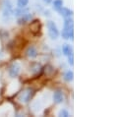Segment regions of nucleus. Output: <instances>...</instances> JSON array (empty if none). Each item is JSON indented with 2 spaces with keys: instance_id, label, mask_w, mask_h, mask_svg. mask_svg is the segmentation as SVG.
I'll return each instance as SVG.
<instances>
[{
  "instance_id": "obj_1",
  "label": "nucleus",
  "mask_w": 127,
  "mask_h": 117,
  "mask_svg": "<svg viewBox=\"0 0 127 117\" xmlns=\"http://www.w3.org/2000/svg\"><path fill=\"white\" fill-rule=\"evenodd\" d=\"M14 14V10H13V4L10 0H3L2 3V15H3V19L5 21H8L11 19V17Z\"/></svg>"
},
{
  "instance_id": "obj_2",
  "label": "nucleus",
  "mask_w": 127,
  "mask_h": 117,
  "mask_svg": "<svg viewBox=\"0 0 127 117\" xmlns=\"http://www.w3.org/2000/svg\"><path fill=\"white\" fill-rule=\"evenodd\" d=\"M33 94H34V89L33 88H25V89H23L20 92V94H19V100L21 102H23V103H27V102H29L32 98Z\"/></svg>"
},
{
  "instance_id": "obj_3",
  "label": "nucleus",
  "mask_w": 127,
  "mask_h": 117,
  "mask_svg": "<svg viewBox=\"0 0 127 117\" xmlns=\"http://www.w3.org/2000/svg\"><path fill=\"white\" fill-rule=\"evenodd\" d=\"M46 27H47V31H48V35L51 39H56L59 36V30L57 26L55 25L54 22L52 21H48L46 23Z\"/></svg>"
},
{
  "instance_id": "obj_4",
  "label": "nucleus",
  "mask_w": 127,
  "mask_h": 117,
  "mask_svg": "<svg viewBox=\"0 0 127 117\" xmlns=\"http://www.w3.org/2000/svg\"><path fill=\"white\" fill-rule=\"evenodd\" d=\"M20 71H21V66L18 63H16V62L13 63L9 67V69H8V73H9V75H10L11 78H16L19 75Z\"/></svg>"
},
{
  "instance_id": "obj_5",
  "label": "nucleus",
  "mask_w": 127,
  "mask_h": 117,
  "mask_svg": "<svg viewBox=\"0 0 127 117\" xmlns=\"http://www.w3.org/2000/svg\"><path fill=\"white\" fill-rule=\"evenodd\" d=\"M61 35H62V37L65 38V39H69V38L73 39V36H74V28H66V27H63Z\"/></svg>"
},
{
  "instance_id": "obj_6",
  "label": "nucleus",
  "mask_w": 127,
  "mask_h": 117,
  "mask_svg": "<svg viewBox=\"0 0 127 117\" xmlns=\"http://www.w3.org/2000/svg\"><path fill=\"white\" fill-rule=\"evenodd\" d=\"M31 19H32V14H31V13L29 12V10H28L26 13H24L21 17L18 18V23H19V24H25V23L29 22Z\"/></svg>"
},
{
  "instance_id": "obj_7",
  "label": "nucleus",
  "mask_w": 127,
  "mask_h": 117,
  "mask_svg": "<svg viewBox=\"0 0 127 117\" xmlns=\"http://www.w3.org/2000/svg\"><path fill=\"white\" fill-rule=\"evenodd\" d=\"M53 100L55 103H62L64 101V94L61 90H56L53 93Z\"/></svg>"
},
{
  "instance_id": "obj_8",
  "label": "nucleus",
  "mask_w": 127,
  "mask_h": 117,
  "mask_svg": "<svg viewBox=\"0 0 127 117\" xmlns=\"http://www.w3.org/2000/svg\"><path fill=\"white\" fill-rule=\"evenodd\" d=\"M26 54L30 58H35L38 53H37V50H36V48L34 46H29L27 51H26Z\"/></svg>"
},
{
  "instance_id": "obj_9",
  "label": "nucleus",
  "mask_w": 127,
  "mask_h": 117,
  "mask_svg": "<svg viewBox=\"0 0 127 117\" xmlns=\"http://www.w3.org/2000/svg\"><path fill=\"white\" fill-rule=\"evenodd\" d=\"M58 12L64 18H69V17H72V15H73V11L70 10L69 8H66V7H62Z\"/></svg>"
},
{
  "instance_id": "obj_10",
  "label": "nucleus",
  "mask_w": 127,
  "mask_h": 117,
  "mask_svg": "<svg viewBox=\"0 0 127 117\" xmlns=\"http://www.w3.org/2000/svg\"><path fill=\"white\" fill-rule=\"evenodd\" d=\"M73 79H74V73H73V71H70L69 70V71H67L64 74V80L66 82H72Z\"/></svg>"
},
{
  "instance_id": "obj_11",
  "label": "nucleus",
  "mask_w": 127,
  "mask_h": 117,
  "mask_svg": "<svg viewBox=\"0 0 127 117\" xmlns=\"http://www.w3.org/2000/svg\"><path fill=\"white\" fill-rule=\"evenodd\" d=\"M63 7V0H54L53 1V9L59 11Z\"/></svg>"
},
{
  "instance_id": "obj_12",
  "label": "nucleus",
  "mask_w": 127,
  "mask_h": 117,
  "mask_svg": "<svg viewBox=\"0 0 127 117\" xmlns=\"http://www.w3.org/2000/svg\"><path fill=\"white\" fill-rule=\"evenodd\" d=\"M62 52H63L64 55H66V56L70 55V54L72 53V50H71L70 45H68V44H64L63 46H62Z\"/></svg>"
},
{
  "instance_id": "obj_13",
  "label": "nucleus",
  "mask_w": 127,
  "mask_h": 117,
  "mask_svg": "<svg viewBox=\"0 0 127 117\" xmlns=\"http://www.w3.org/2000/svg\"><path fill=\"white\" fill-rule=\"evenodd\" d=\"M28 4H29V0H18L17 1L18 8H26Z\"/></svg>"
},
{
  "instance_id": "obj_14",
  "label": "nucleus",
  "mask_w": 127,
  "mask_h": 117,
  "mask_svg": "<svg viewBox=\"0 0 127 117\" xmlns=\"http://www.w3.org/2000/svg\"><path fill=\"white\" fill-rule=\"evenodd\" d=\"M59 116L60 117H69V112L66 109H61L59 111Z\"/></svg>"
},
{
  "instance_id": "obj_15",
  "label": "nucleus",
  "mask_w": 127,
  "mask_h": 117,
  "mask_svg": "<svg viewBox=\"0 0 127 117\" xmlns=\"http://www.w3.org/2000/svg\"><path fill=\"white\" fill-rule=\"evenodd\" d=\"M68 62L70 65H73L74 64V57H73V54L71 53L70 55H68Z\"/></svg>"
},
{
  "instance_id": "obj_16",
  "label": "nucleus",
  "mask_w": 127,
  "mask_h": 117,
  "mask_svg": "<svg viewBox=\"0 0 127 117\" xmlns=\"http://www.w3.org/2000/svg\"><path fill=\"white\" fill-rule=\"evenodd\" d=\"M53 0H43V2H45L46 4H49V3H51Z\"/></svg>"
}]
</instances>
